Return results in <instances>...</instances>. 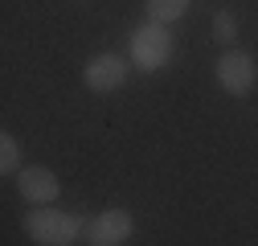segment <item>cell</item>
<instances>
[{"label": "cell", "instance_id": "1", "mask_svg": "<svg viewBox=\"0 0 258 246\" xmlns=\"http://www.w3.org/2000/svg\"><path fill=\"white\" fill-rule=\"evenodd\" d=\"M25 234L33 238L37 246H74L86 234V218L66 213V209H57V205H37L25 218Z\"/></svg>", "mask_w": 258, "mask_h": 246}, {"label": "cell", "instance_id": "2", "mask_svg": "<svg viewBox=\"0 0 258 246\" xmlns=\"http://www.w3.org/2000/svg\"><path fill=\"white\" fill-rule=\"evenodd\" d=\"M127 57L132 66L144 70V74H156L172 61V33L168 25H156V21H144L140 29H132V41H127Z\"/></svg>", "mask_w": 258, "mask_h": 246}, {"label": "cell", "instance_id": "3", "mask_svg": "<svg viewBox=\"0 0 258 246\" xmlns=\"http://www.w3.org/2000/svg\"><path fill=\"white\" fill-rule=\"evenodd\" d=\"M217 82H221L225 95L246 99L250 90H254V82H258V61H254V53H246V49H225V53L217 57Z\"/></svg>", "mask_w": 258, "mask_h": 246}, {"label": "cell", "instance_id": "4", "mask_svg": "<svg viewBox=\"0 0 258 246\" xmlns=\"http://www.w3.org/2000/svg\"><path fill=\"white\" fill-rule=\"evenodd\" d=\"M132 230H136V218L127 209H103V213H94L86 222L82 242L86 246H123L132 238Z\"/></svg>", "mask_w": 258, "mask_h": 246}, {"label": "cell", "instance_id": "5", "mask_svg": "<svg viewBox=\"0 0 258 246\" xmlns=\"http://www.w3.org/2000/svg\"><path fill=\"white\" fill-rule=\"evenodd\" d=\"M17 193L29 201V205H57V193H61V180L53 168L45 164H25L17 172Z\"/></svg>", "mask_w": 258, "mask_h": 246}, {"label": "cell", "instance_id": "6", "mask_svg": "<svg viewBox=\"0 0 258 246\" xmlns=\"http://www.w3.org/2000/svg\"><path fill=\"white\" fill-rule=\"evenodd\" d=\"M127 70H132V57H119V53H99L86 61L82 70V82L90 90H99V95H111V90H119L127 82Z\"/></svg>", "mask_w": 258, "mask_h": 246}, {"label": "cell", "instance_id": "7", "mask_svg": "<svg viewBox=\"0 0 258 246\" xmlns=\"http://www.w3.org/2000/svg\"><path fill=\"white\" fill-rule=\"evenodd\" d=\"M144 13H148V21H156V25H172V21H180V17L188 13V0H148Z\"/></svg>", "mask_w": 258, "mask_h": 246}, {"label": "cell", "instance_id": "8", "mask_svg": "<svg viewBox=\"0 0 258 246\" xmlns=\"http://www.w3.org/2000/svg\"><path fill=\"white\" fill-rule=\"evenodd\" d=\"M0 172H5V176L21 172V144H17L9 132L0 136Z\"/></svg>", "mask_w": 258, "mask_h": 246}, {"label": "cell", "instance_id": "9", "mask_svg": "<svg viewBox=\"0 0 258 246\" xmlns=\"http://www.w3.org/2000/svg\"><path fill=\"white\" fill-rule=\"evenodd\" d=\"M234 37H238V17L225 13V9L213 13V41H217V45H230Z\"/></svg>", "mask_w": 258, "mask_h": 246}]
</instances>
